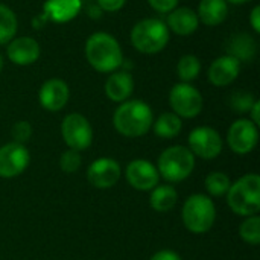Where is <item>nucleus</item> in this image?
I'll return each instance as SVG.
<instances>
[{
    "instance_id": "1a4fd4ad",
    "label": "nucleus",
    "mask_w": 260,
    "mask_h": 260,
    "mask_svg": "<svg viewBox=\"0 0 260 260\" xmlns=\"http://www.w3.org/2000/svg\"><path fill=\"white\" fill-rule=\"evenodd\" d=\"M187 143V148L192 151V154L204 160H213L222 151L221 134L215 128L207 125L193 128L189 134Z\"/></svg>"
},
{
    "instance_id": "e433bc0d",
    "label": "nucleus",
    "mask_w": 260,
    "mask_h": 260,
    "mask_svg": "<svg viewBox=\"0 0 260 260\" xmlns=\"http://www.w3.org/2000/svg\"><path fill=\"white\" fill-rule=\"evenodd\" d=\"M227 3H232V5H245V3H250L253 0H225Z\"/></svg>"
},
{
    "instance_id": "ddd939ff",
    "label": "nucleus",
    "mask_w": 260,
    "mask_h": 260,
    "mask_svg": "<svg viewBox=\"0 0 260 260\" xmlns=\"http://www.w3.org/2000/svg\"><path fill=\"white\" fill-rule=\"evenodd\" d=\"M70 99L69 84L61 78H50L44 81L38 90L40 105L50 113L61 111Z\"/></svg>"
},
{
    "instance_id": "4468645a",
    "label": "nucleus",
    "mask_w": 260,
    "mask_h": 260,
    "mask_svg": "<svg viewBox=\"0 0 260 260\" xmlns=\"http://www.w3.org/2000/svg\"><path fill=\"white\" fill-rule=\"evenodd\" d=\"M41 56L40 43L29 35L14 37L6 44V58L15 66H32Z\"/></svg>"
},
{
    "instance_id": "20e7f679",
    "label": "nucleus",
    "mask_w": 260,
    "mask_h": 260,
    "mask_svg": "<svg viewBox=\"0 0 260 260\" xmlns=\"http://www.w3.org/2000/svg\"><path fill=\"white\" fill-rule=\"evenodd\" d=\"M229 207L235 215L253 216L260 212V177L257 174H247L236 183H232L227 192Z\"/></svg>"
},
{
    "instance_id": "72a5a7b5",
    "label": "nucleus",
    "mask_w": 260,
    "mask_h": 260,
    "mask_svg": "<svg viewBox=\"0 0 260 260\" xmlns=\"http://www.w3.org/2000/svg\"><path fill=\"white\" fill-rule=\"evenodd\" d=\"M149 260H181L180 254L172 250H160Z\"/></svg>"
},
{
    "instance_id": "39448f33",
    "label": "nucleus",
    "mask_w": 260,
    "mask_h": 260,
    "mask_svg": "<svg viewBox=\"0 0 260 260\" xmlns=\"http://www.w3.org/2000/svg\"><path fill=\"white\" fill-rule=\"evenodd\" d=\"M181 219L184 227L193 235H204L212 230L216 219V207L209 195H190L181 209Z\"/></svg>"
},
{
    "instance_id": "6e6552de",
    "label": "nucleus",
    "mask_w": 260,
    "mask_h": 260,
    "mask_svg": "<svg viewBox=\"0 0 260 260\" xmlns=\"http://www.w3.org/2000/svg\"><path fill=\"white\" fill-rule=\"evenodd\" d=\"M61 136L69 149L85 151L93 143V128L88 119L79 113L67 114L61 122Z\"/></svg>"
},
{
    "instance_id": "393cba45",
    "label": "nucleus",
    "mask_w": 260,
    "mask_h": 260,
    "mask_svg": "<svg viewBox=\"0 0 260 260\" xmlns=\"http://www.w3.org/2000/svg\"><path fill=\"white\" fill-rule=\"evenodd\" d=\"M201 73V61L193 53L183 55L177 62V75L181 82H192Z\"/></svg>"
},
{
    "instance_id": "f8f14e48",
    "label": "nucleus",
    "mask_w": 260,
    "mask_h": 260,
    "mask_svg": "<svg viewBox=\"0 0 260 260\" xmlns=\"http://www.w3.org/2000/svg\"><path fill=\"white\" fill-rule=\"evenodd\" d=\"M125 177L129 186L140 192H151L160 183L157 166L145 158H136L129 161L125 171Z\"/></svg>"
},
{
    "instance_id": "c9c22d12",
    "label": "nucleus",
    "mask_w": 260,
    "mask_h": 260,
    "mask_svg": "<svg viewBox=\"0 0 260 260\" xmlns=\"http://www.w3.org/2000/svg\"><path fill=\"white\" fill-rule=\"evenodd\" d=\"M102 14H104V11L94 3V5H90L88 8H87V15L90 17V18H99V17H102Z\"/></svg>"
},
{
    "instance_id": "f257e3e1",
    "label": "nucleus",
    "mask_w": 260,
    "mask_h": 260,
    "mask_svg": "<svg viewBox=\"0 0 260 260\" xmlns=\"http://www.w3.org/2000/svg\"><path fill=\"white\" fill-rule=\"evenodd\" d=\"M87 62L99 73H113L119 70L125 61L120 43L110 32L91 34L84 46Z\"/></svg>"
},
{
    "instance_id": "c85d7f7f",
    "label": "nucleus",
    "mask_w": 260,
    "mask_h": 260,
    "mask_svg": "<svg viewBox=\"0 0 260 260\" xmlns=\"http://www.w3.org/2000/svg\"><path fill=\"white\" fill-rule=\"evenodd\" d=\"M82 165V157L78 151L67 149L59 157V168L66 174H75Z\"/></svg>"
},
{
    "instance_id": "5701e85b",
    "label": "nucleus",
    "mask_w": 260,
    "mask_h": 260,
    "mask_svg": "<svg viewBox=\"0 0 260 260\" xmlns=\"http://www.w3.org/2000/svg\"><path fill=\"white\" fill-rule=\"evenodd\" d=\"M154 134L160 139H174L177 137L183 129V120L172 111L160 114L152 122Z\"/></svg>"
},
{
    "instance_id": "dca6fc26",
    "label": "nucleus",
    "mask_w": 260,
    "mask_h": 260,
    "mask_svg": "<svg viewBox=\"0 0 260 260\" xmlns=\"http://www.w3.org/2000/svg\"><path fill=\"white\" fill-rule=\"evenodd\" d=\"M241 69L242 64L236 58L224 53L213 59L209 66L207 79L213 87H229L239 78Z\"/></svg>"
},
{
    "instance_id": "7ed1b4c3",
    "label": "nucleus",
    "mask_w": 260,
    "mask_h": 260,
    "mask_svg": "<svg viewBox=\"0 0 260 260\" xmlns=\"http://www.w3.org/2000/svg\"><path fill=\"white\" fill-rule=\"evenodd\" d=\"M171 38V32L166 23L155 17H146L139 20L129 34L133 47L143 55H155L166 49Z\"/></svg>"
},
{
    "instance_id": "f3484780",
    "label": "nucleus",
    "mask_w": 260,
    "mask_h": 260,
    "mask_svg": "<svg viewBox=\"0 0 260 260\" xmlns=\"http://www.w3.org/2000/svg\"><path fill=\"white\" fill-rule=\"evenodd\" d=\"M82 9V0H46L41 17L47 21L62 24L72 21Z\"/></svg>"
},
{
    "instance_id": "9d476101",
    "label": "nucleus",
    "mask_w": 260,
    "mask_h": 260,
    "mask_svg": "<svg viewBox=\"0 0 260 260\" xmlns=\"http://www.w3.org/2000/svg\"><path fill=\"white\" fill-rule=\"evenodd\" d=\"M259 142V126L250 119L235 120L227 133V143L235 154L247 155L250 154Z\"/></svg>"
},
{
    "instance_id": "412c9836",
    "label": "nucleus",
    "mask_w": 260,
    "mask_h": 260,
    "mask_svg": "<svg viewBox=\"0 0 260 260\" xmlns=\"http://www.w3.org/2000/svg\"><path fill=\"white\" fill-rule=\"evenodd\" d=\"M197 15L206 26H219L229 17V3L225 0H200Z\"/></svg>"
},
{
    "instance_id": "b1692460",
    "label": "nucleus",
    "mask_w": 260,
    "mask_h": 260,
    "mask_svg": "<svg viewBox=\"0 0 260 260\" xmlns=\"http://www.w3.org/2000/svg\"><path fill=\"white\" fill-rule=\"evenodd\" d=\"M18 30V20L15 12L5 3H0V46L8 44Z\"/></svg>"
},
{
    "instance_id": "423d86ee",
    "label": "nucleus",
    "mask_w": 260,
    "mask_h": 260,
    "mask_svg": "<svg viewBox=\"0 0 260 260\" xmlns=\"http://www.w3.org/2000/svg\"><path fill=\"white\" fill-rule=\"evenodd\" d=\"M195 169V155L187 146L174 145L166 148L157 161V171L169 183H180L190 177Z\"/></svg>"
},
{
    "instance_id": "0eeeda50",
    "label": "nucleus",
    "mask_w": 260,
    "mask_h": 260,
    "mask_svg": "<svg viewBox=\"0 0 260 260\" xmlns=\"http://www.w3.org/2000/svg\"><path fill=\"white\" fill-rule=\"evenodd\" d=\"M169 105L172 113L180 119H195L203 111L204 99L195 85L189 82H178L169 91Z\"/></svg>"
},
{
    "instance_id": "9b49d317",
    "label": "nucleus",
    "mask_w": 260,
    "mask_h": 260,
    "mask_svg": "<svg viewBox=\"0 0 260 260\" xmlns=\"http://www.w3.org/2000/svg\"><path fill=\"white\" fill-rule=\"evenodd\" d=\"M30 163V154L21 143H6L0 146V178H15L21 175Z\"/></svg>"
},
{
    "instance_id": "aec40b11",
    "label": "nucleus",
    "mask_w": 260,
    "mask_h": 260,
    "mask_svg": "<svg viewBox=\"0 0 260 260\" xmlns=\"http://www.w3.org/2000/svg\"><path fill=\"white\" fill-rule=\"evenodd\" d=\"M225 53L236 58L241 64L253 62L257 55V41L248 32L233 34L225 43Z\"/></svg>"
},
{
    "instance_id": "6ab92c4d",
    "label": "nucleus",
    "mask_w": 260,
    "mask_h": 260,
    "mask_svg": "<svg viewBox=\"0 0 260 260\" xmlns=\"http://www.w3.org/2000/svg\"><path fill=\"white\" fill-rule=\"evenodd\" d=\"M105 94L110 101L122 104L134 93V78L131 72L119 69L108 75L105 81Z\"/></svg>"
},
{
    "instance_id": "4c0bfd02",
    "label": "nucleus",
    "mask_w": 260,
    "mask_h": 260,
    "mask_svg": "<svg viewBox=\"0 0 260 260\" xmlns=\"http://www.w3.org/2000/svg\"><path fill=\"white\" fill-rule=\"evenodd\" d=\"M3 67H5V58H3V53L0 52V73L3 70Z\"/></svg>"
},
{
    "instance_id": "a878e982",
    "label": "nucleus",
    "mask_w": 260,
    "mask_h": 260,
    "mask_svg": "<svg viewBox=\"0 0 260 260\" xmlns=\"http://www.w3.org/2000/svg\"><path fill=\"white\" fill-rule=\"evenodd\" d=\"M204 186H206L209 197L218 198V197L227 195V192L232 186V181H230L229 175L224 172H210L204 180Z\"/></svg>"
},
{
    "instance_id": "2eb2a0df",
    "label": "nucleus",
    "mask_w": 260,
    "mask_h": 260,
    "mask_svg": "<svg viewBox=\"0 0 260 260\" xmlns=\"http://www.w3.org/2000/svg\"><path fill=\"white\" fill-rule=\"evenodd\" d=\"M122 175L120 165L110 157L96 158L87 169V180L96 189L113 187Z\"/></svg>"
},
{
    "instance_id": "7c9ffc66",
    "label": "nucleus",
    "mask_w": 260,
    "mask_h": 260,
    "mask_svg": "<svg viewBox=\"0 0 260 260\" xmlns=\"http://www.w3.org/2000/svg\"><path fill=\"white\" fill-rule=\"evenodd\" d=\"M146 2L154 11H157L160 14H169L180 3V0H146Z\"/></svg>"
},
{
    "instance_id": "2f4dec72",
    "label": "nucleus",
    "mask_w": 260,
    "mask_h": 260,
    "mask_svg": "<svg viewBox=\"0 0 260 260\" xmlns=\"http://www.w3.org/2000/svg\"><path fill=\"white\" fill-rule=\"evenodd\" d=\"M126 0H96V5L104 12H119L125 6Z\"/></svg>"
},
{
    "instance_id": "4be33fe9",
    "label": "nucleus",
    "mask_w": 260,
    "mask_h": 260,
    "mask_svg": "<svg viewBox=\"0 0 260 260\" xmlns=\"http://www.w3.org/2000/svg\"><path fill=\"white\" fill-rule=\"evenodd\" d=\"M178 201V192L171 184H157L151 190L149 204L158 213L171 212Z\"/></svg>"
},
{
    "instance_id": "cd10ccee",
    "label": "nucleus",
    "mask_w": 260,
    "mask_h": 260,
    "mask_svg": "<svg viewBox=\"0 0 260 260\" xmlns=\"http://www.w3.org/2000/svg\"><path fill=\"white\" fill-rule=\"evenodd\" d=\"M256 102V98L253 93L245 91V90H238L233 91L230 99H229V105L233 111L239 113V114H245L251 110L253 104Z\"/></svg>"
},
{
    "instance_id": "f704fd0d",
    "label": "nucleus",
    "mask_w": 260,
    "mask_h": 260,
    "mask_svg": "<svg viewBox=\"0 0 260 260\" xmlns=\"http://www.w3.org/2000/svg\"><path fill=\"white\" fill-rule=\"evenodd\" d=\"M248 114H250V120L254 123V125H260V101L259 99H256V102L253 104V107H251V110L248 111Z\"/></svg>"
},
{
    "instance_id": "bb28decb",
    "label": "nucleus",
    "mask_w": 260,
    "mask_h": 260,
    "mask_svg": "<svg viewBox=\"0 0 260 260\" xmlns=\"http://www.w3.org/2000/svg\"><path fill=\"white\" fill-rule=\"evenodd\" d=\"M239 236L245 244L250 245H259L260 244V216L253 215L247 216L241 227H239Z\"/></svg>"
},
{
    "instance_id": "c756f323",
    "label": "nucleus",
    "mask_w": 260,
    "mask_h": 260,
    "mask_svg": "<svg viewBox=\"0 0 260 260\" xmlns=\"http://www.w3.org/2000/svg\"><path fill=\"white\" fill-rule=\"evenodd\" d=\"M11 136H12V139H14L15 143L24 145L32 137V125L27 120H18V122H15L12 125Z\"/></svg>"
},
{
    "instance_id": "a211bd4d",
    "label": "nucleus",
    "mask_w": 260,
    "mask_h": 260,
    "mask_svg": "<svg viewBox=\"0 0 260 260\" xmlns=\"http://www.w3.org/2000/svg\"><path fill=\"white\" fill-rule=\"evenodd\" d=\"M166 26L169 32H174L178 37H189L197 32L200 26V20L197 11L189 6H177L174 11L166 14Z\"/></svg>"
},
{
    "instance_id": "473e14b6",
    "label": "nucleus",
    "mask_w": 260,
    "mask_h": 260,
    "mask_svg": "<svg viewBox=\"0 0 260 260\" xmlns=\"http://www.w3.org/2000/svg\"><path fill=\"white\" fill-rule=\"evenodd\" d=\"M248 20H250V26L253 29L254 34H260V5H256L250 15H248Z\"/></svg>"
},
{
    "instance_id": "f03ea898",
    "label": "nucleus",
    "mask_w": 260,
    "mask_h": 260,
    "mask_svg": "<svg viewBox=\"0 0 260 260\" xmlns=\"http://www.w3.org/2000/svg\"><path fill=\"white\" fill-rule=\"evenodd\" d=\"M154 113L151 107L140 99L122 102L113 114L114 129L128 139H137L148 134L152 128Z\"/></svg>"
}]
</instances>
